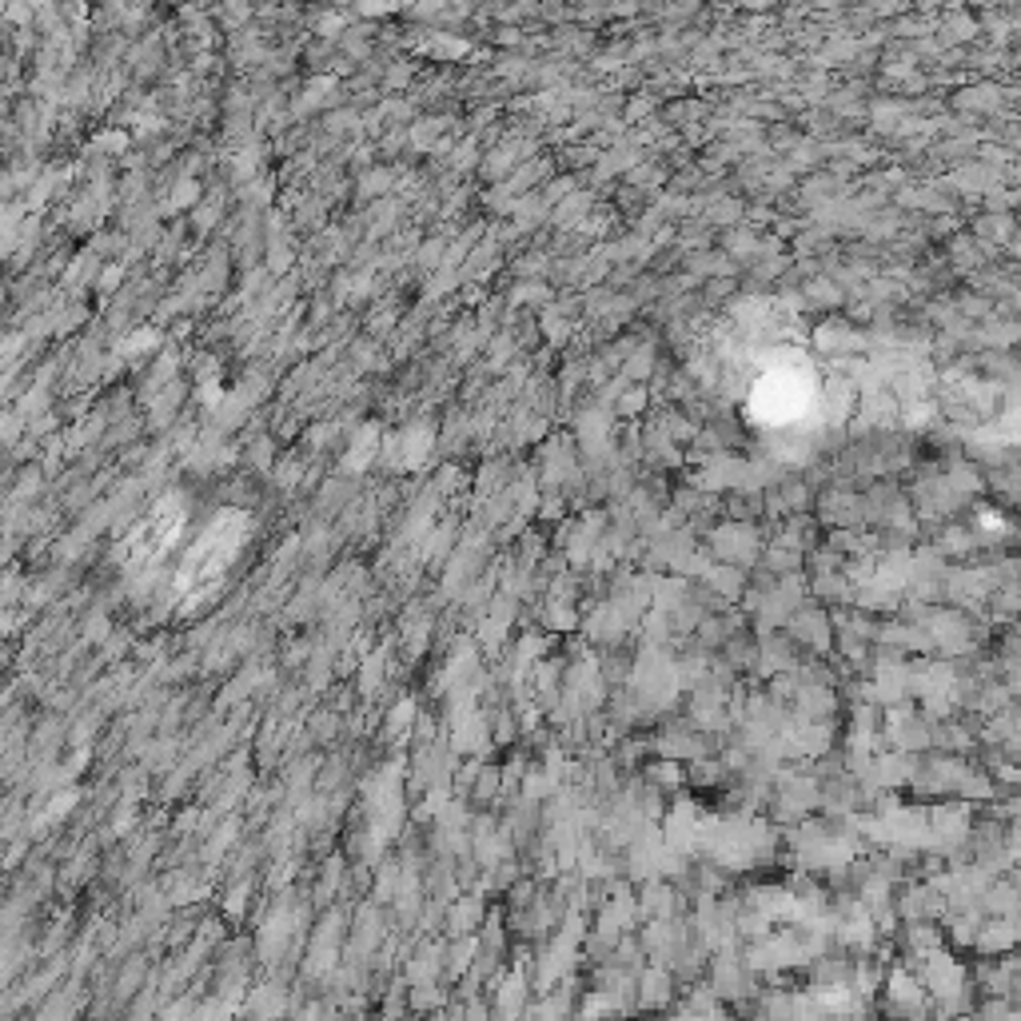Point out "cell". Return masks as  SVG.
Returning <instances> with one entry per match:
<instances>
[{
	"instance_id": "cell-1",
	"label": "cell",
	"mask_w": 1021,
	"mask_h": 1021,
	"mask_svg": "<svg viewBox=\"0 0 1021 1021\" xmlns=\"http://www.w3.org/2000/svg\"><path fill=\"white\" fill-rule=\"evenodd\" d=\"M671 974L667 970H647V978H643V994H639V1006H663V1002H671Z\"/></svg>"
}]
</instances>
